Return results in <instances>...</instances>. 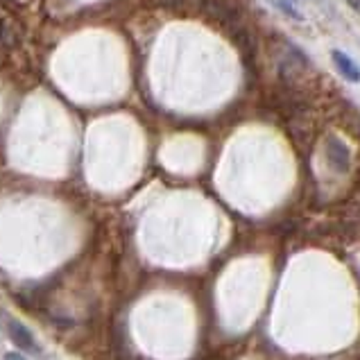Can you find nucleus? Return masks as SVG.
<instances>
[{"instance_id":"obj_1","label":"nucleus","mask_w":360,"mask_h":360,"mask_svg":"<svg viewBox=\"0 0 360 360\" xmlns=\"http://www.w3.org/2000/svg\"><path fill=\"white\" fill-rule=\"evenodd\" d=\"M200 9L211 20L220 23L222 27H236L243 23V9L238 0H200Z\"/></svg>"},{"instance_id":"obj_2","label":"nucleus","mask_w":360,"mask_h":360,"mask_svg":"<svg viewBox=\"0 0 360 360\" xmlns=\"http://www.w3.org/2000/svg\"><path fill=\"white\" fill-rule=\"evenodd\" d=\"M324 157L335 172H349L352 170V150L347 148L342 139H338L335 134H328L324 139Z\"/></svg>"},{"instance_id":"obj_3","label":"nucleus","mask_w":360,"mask_h":360,"mask_svg":"<svg viewBox=\"0 0 360 360\" xmlns=\"http://www.w3.org/2000/svg\"><path fill=\"white\" fill-rule=\"evenodd\" d=\"M288 131H290L292 141L300 148H308L315 139V125L313 120L308 118V111H302V114L290 116V122H288Z\"/></svg>"},{"instance_id":"obj_4","label":"nucleus","mask_w":360,"mask_h":360,"mask_svg":"<svg viewBox=\"0 0 360 360\" xmlns=\"http://www.w3.org/2000/svg\"><path fill=\"white\" fill-rule=\"evenodd\" d=\"M333 120L338 127H342L349 134V136L360 141V111L354 105L340 102V105L333 109Z\"/></svg>"},{"instance_id":"obj_5","label":"nucleus","mask_w":360,"mask_h":360,"mask_svg":"<svg viewBox=\"0 0 360 360\" xmlns=\"http://www.w3.org/2000/svg\"><path fill=\"white\" fill-rule=\"evenodd\" d=\"M7 333H9V338L14 340V345L23 349V352H30V354H34V356H41V347H39V342L34 340V335L30 333V328H25L18 320H9V317H7Z\"/></svg>"},{"instance_id":"obj_6","label":"nucleus","mask_w":360,"mask_h":360,"mask_svg":"<svg viewBox=\"0 0 360 360\" xmlns=\"http://www.w3.org/2000/svg\"><path fill=\"white\" fill-rule=\"evenodd\" d=\"M333 64H335L338 70H340V75L345 79L354 82V84H358V82H360V68H358V64L349 55H345L342 50H333Z\"/></svg>"},{"instance_id":"obj_7","label":"nucleus","mask_w":360,"mask_h":360,"mask_svg":"<svg viewBox=\"0 0 360 360\" xmlns=\"http://www.w3.org/2000/svg\"><path fill=\"white\" fill-rule=\"evenodd\" d=\"M276 5H279L283 12L288 14V16H292L295 20H302V14H300V9H297L290 0H276Z\"/></svg>"},{"instance_id":"obj_8","label":"nucleus","mask_w":360,"mask_h":360,"mask_svg":"<svg viewBox=\"0 0 360 360\" xmlns=\"http://www.w3.org/2000/svg\"><path fill=\"white\" fill-rule=\"evenodd\" d=\"M345 3L352 9H356V12H360V0H345Z\"/></svg>"},{"instance_id":"obj_9","label":"nucleus","mask_w":360,"mask_h":360,"mask_svg":"<svg viewBox=\"0 0 360 360\" xmlns=\"http://www.w3.org/2000/svg\"><path fill=\"white\" fill-rule=\"evenodd\" d=\"M5 360H25L20 354H16V352H9L7 356H5Z\"/></svg>"}]
</instances>
